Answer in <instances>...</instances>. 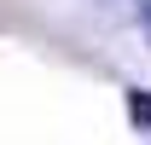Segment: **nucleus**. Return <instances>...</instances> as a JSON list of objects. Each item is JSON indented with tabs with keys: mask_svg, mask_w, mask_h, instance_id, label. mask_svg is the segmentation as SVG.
Here are the masks:
<instances>
[{
	"mask_svg": "<svg viewBox=\"0 0 151 145\" xmlns=\"http://www.w3.org/2000/svg\"><path fill=\"white\" fill-rule=\"evenodd\" d=\"M128 116L134 128H151V93H128Z\"/></svg>",
	"mask_w": 151,
	"mask_h": 145,
	"instance_id": "obj_1",
	"label": "nucleus"
},
{
	"mask_svg": "<svg viewBox=\"0 0 151 145\" xmlns=\"http://www.w3.org/2000/svg\"><path fill=\"white\" fill-rule=\"evenodd\" d=\"M134 18H139V35L151 41V0H139V6H134Z\"/></svg>",
	"mask_w": 151,
	"mask_h": 145,
	"instance_id": "obj_2",
	"label": "nucleus"
}]
</instances>
